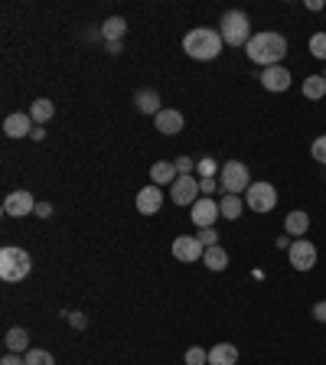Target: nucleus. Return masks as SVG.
Returning a JSON list of instances; mask_svg holds the SVG:
<instances>
[{"mask_svg": "<svg viewBox=\"0 0 326 365\" xmlns=\"http://www.w3.org/2000/svg\"><path fill=\"white\" fill-rule=\"evenodd\" d=\"M30 271H33L30 251H23L17 245L0 248V278L7 280V284H20L23 278H30Z\"/></svg>", "mask_w": 326, "mask_h": 365, "instance_id": "3", "label": "nucleus"}, {"mask_svg": "<svg viewBox=\"0 0 326 365\" xmlns=\"http://www.w3.org/2000/svg\"><path fill=\"white\" fill-rule=\"evenodd\" d=\"M53 114H55V105L49 101V98H36V101L30 105V118L36 121L40 128H43V124H46L49 118H53Z\"/></svg>", "mask_w": 326, "mask_h": 365, "instance_id": "24", "label": "nucleus"}, {"mask_svg": "<svg viewBox=\"0 0 326 365\" xmlns=\"http://www.w3.org/2000/svg\"><path fill=\"white\" fill-rule=\"evenodd\" d=\"M261 85H264V92H287L291 88V72L284 65L261 69Z\"/></svg>", "mask_w": 326, "mask_h": 365, "instance_id": "12", "label": "nucleus"}, {"mask_svg": "<svg viewBox=\"0 0 326 365\" xmlns=\"http://www.w3.org/2000/svg\"><path fill=\"white\" fill-rule=\"evenodd\" d=\"M310 53L326 62V33H314V36H310Z\"/></svg>", "mask_w": 326, "mask_h": 365, "instance_id": "29", "label": "nucleus"}, {"mask_svg": "<svg viewBox=\"0 0 326 365\" xmlns=\"http://www.w3.org/2000/svg\"><path fill=\"white\" fill-rule=\"evenodd\" d=\"M151 180L157 182V186H163V182H176V180H180V173H176V163L157 160V163L151 167Z\"/></svg>", "mask_w": 326, "mask_h": 365, "instance_id": "21", "label": "nucleus"}, {"mask_svg": "<svg viewBox=\"0 0 326 365\" xmlns=\"http://www.w3.org/2000/svg\"><path fill=\"white\" fill-rule=\"evenodd\" d=\"M189 219H193L196 228H212V226H216V219H222V212H218V203H216V199H209V196L196 199L193 209H189Z\"/></svg>", "mask_w": 326, "mask_h": 365, "instance_id": "8", "label": "nucleus"}, {"mask_svg": "<svg viewBox=\"0 0 326 365\" xmlns=\"http://www.w3.org/2000/svg\"><path fill=\"white\" fill-rule=\"evenodd\" d=\"M218 189V180H199V193L203 196H212Z\"/></svg>", "mask_w": 326, "mask_h": 365, "instance_id": "33", "label": "nucleus"}, {"mask_svg": "<svg viewBox=\"0 0 326 365\" xmlns=\"http://www.w3.org/2000/svg\"><path fill=\"white\" fill-rule=\"evenodd\" d=\"M33 124H36V121L30 118V111H17V114H7V121H3V134H7V137H30Z\"/></svg>", "mask_w": 326, "mask_h": 365, "instance_id": "13", "label": "nucleus"}, {"mask_svg": "<svg viewBox=\"0 0 326 365\" xmlns=\"http://www.w3.org/2000/svg\"><path fill=\"white\" fill-rule=\"evenodd\" d=\"M239 362V349L232 343H218L209 349V365H235Z\"/></svg>", "mask_w": 326, "mask_h": 365, "instance_id": "20", "label": "nucleus"}, {"mask_svg": "<svg viewBox=\"0 0 326 365\" xmlns=\"http://www.w3.org/2000/svg\"><path fill=\"white\" fill-rule=\"evenodd\" d=\"M193 170H196L193 157H176V173H180V176H193Z\"/></svg>", "mask_w": 326, "mask_h": 365, "instance_id": "32", "label": "nucleus"}, {"mask_svg": "<svg viewBox=\"0 0 326 365\" xmlns=\"http://www.w3.org/2000/svg\"><path fill=\"white\" fill-rule=\"evenodd\" d=\"M134 105H137L141 114H153V118L163 111V108H160V95H157L153 88H141V92L134 95Z\"/></svg>", "mask_w": 326, "mask_h": 365, "instance_id": "18", "label": "nucleus"}, {"mask_svg": "<svg viewBox=\"0 0 326 365\" xmlns=\"http://www.w3.org/2000/svg\"><path fill=\"white\" fill-rule=\"evenodd\" d=\"M310 153H314V160H316V163H323V167H326V134H323V137H316V140H314Z\"/></svg>", "mask_w": 326, "mask_h": 365, "instance_id": "31", "label": "nucleus"}, {"mask_svg": "<svg viewBox=\"0 0 326 365\" xmlns=\"http://www.w3.org/2000/svg\"><path fill=\"white\" fill-rule=\"evenodd\" d=\"M101 40H105V43H121V40H124V33H128V20H124V17H108V20L101 23Z\"/></svg>", "mask_w": 326, "mask_h": 365, "instance_id": "17", "label": "nucleus"}, {"mask_svg": "<svg viewBox=\"0 0 326 365\" xmlns=\"http://www.w3.org/2000/svg\"><path fill=\"white\" fill-rule=\"evenodd\" d=\"M284 232L293 238H304L307 232H310V215H307L304 209H293V212L284 219Z\"/></svg>", "mask_w": 326, "mask_h": 365, "instance_id": "16", "label": "nucleus"}, {"mask_svg": "<svg viewBox=\"0 0 326 365\" xmlns=\"http://www.w3.org/2000/svg\"><path fill=\"white\" fill-rule=\"evenodd\" d=\"M203 264H206L209 271H225V268H228V251H225L222 245L206 248V255H203Z\"/></svg>", "mask_w": 326, "mask_h": 365, "instance_id": "23", "label": "nucleus"}, {"mask_svg": "<svg viewBox=\"0 0 326 365\" xmlns=\"http://www.w3.org/2000/svg\"><path fill=\"white\" fill-rule=\"evenodd\" d=\"M3 343H7V353H17V355L30 353V333H26L23 326H13V330H7Z\"/></svg>", "mask_w": 326, "mask_h": 365, "instance_id": "19", "label": "nucleus"}, {"mask_svg": "<svg viewBox=\"0 0 326 365\" xmlns=\"http://www.w3.org/2000/svg\"><path fill=\"white\" fill-rule=\"evenodd\" d=\"M314 316H316V323H326V300H320L314 307Z\"/></svg>", "mask_w": 326, "mask_h": 365, "instance_id": "36", "label": "nucleus"}, {"mask_svg": "<svg viewBox=\"0 0 326 365\" xmlns=\"http://www.w3.org/2000/svg\"><path fill=\"white\" fill-rule=\"evenodd\" d=\"M222 43L225 46H248V40H251V20L245 17L241 10H228L225 17H222Z\"/></svg>", "mask_w": 326, "mask_h": 365, "instance_id": "5", "label": "nucleus"}, {"mask_svg": "<svg viewBox=\"0 0 326 365\" xmlns=\"http://www.w3.org/2000/svg\"><path fill=\"white\" fill-rule=\"evenodd\" d=\"M36 215H40V219H49V215H53V205H49V203H36Z\"/></svg>", "mask_w": 326, "mask_h": 365, "instance_id": "37", "label": "nucleus"}, {"mask_svg": "<svg viewBox=\"0 0 326 365\" xmlns=\"http://www.w3.org/2000/svg\"><path fill=\"white\" fill-rule=\"evenodd\" d=\"M23 362L26 365H55L53 353H46V349H30V353L23 355Z\"/></svg>", "mask_w": 326, "mask_h": 365, "instance_id": "27", "label": "nucleus"}, {"mask_svg": "<svg viewBox=\"0 0 326 365\" xmlns=\"http://www.w3.org/2000/svg\"><path fill=\"white\" fill-rule=\"evenodd\" d=\"M199 241H203V248H212V245H218V232H216V226L212 228H199Z\"/></svg>", "mask_w": 326, "mask_h": 365, "instance_id": "30", "label": "nucleus"}, {"mask_svg": "<svg viewBox=\"0 0 326 365\" xmlns=\"http://www.w3.org/2000/svg\"><path fill=\"white\" fill-rule=\"evenodd\" d=\"M160 205H163V189L157 186V182L144 186L141 193H137V212L153 215V212H160Z\"/></svg>", "mask_w": 326, "mask_h": 365, "instance_id": "14", "label": "nucleus"}, {"mask_svg": "<svg viewBox=\"0 0 326 365\" xmlns=\"http://www.w3.org/2000/svg\"><path fill=\"white\" fill-rule=\"evenodd\" d=\"M3 212L10 215V219H23V215H33L36 212V199H33L26 189H17L3 199Z\"/></svg>", "mask_w": 326, "mask_h": 365, "instance_id": "10", "label": "nucleus"}, {"mask_svg": "<svg viewBox=\"0 0 326 365\" xmlns=\"http://www.w3.org/2000/svg\"><path fill=\"white\" fill-rule=\"evenodd\" d=\"M203 255H206V248H203V241L196 235H176L173 241V258L183 261V264H193V261H203Z\"/></svg>", "mask_w": 326, "mask_h": 365, "instance_id": "9", "label": "nucleus"}, {"mask_svg": "<svg viewBox=\"0 0 326 365\" xmlns=\"http://www.w3.org/2000/svg\"><path fill=\"white\" fill-rule=\"evenodd\" d=\"M170 196H173L176 205H193L196 199H199V180H196V176H180V180L173 182Z\"/></svg>", "mask_w": 326, "mask_h": 365, "instance_id": "11", "label": "nucleus"}, {"mask_svg": "<svg viewBox=\"0 0 326 365\" xmlns=\"http://www.w3.org/2000/svg\"><path fill=\"white\" fill-rule=\"evenodd\" d=\"M291 268L293 271H314L316 268V245L307 241V238H293L291 245Z\"/></svg>", "mask_w": 326, "mask_h": 365, "instance_id": "7", "label": "nucleus"}, {"mask_svg": "<svg viewBox=\"0 0 326 365\" xmlns=\"http://www.w3.org/2000/svg\"><path fill=\"white\" fill-rule=\"evenodd\" d=\"M245 53L255 65L261 69H271V65H281V59L287 56V40H284L281 33H271V30H261L255 33L245 46Z\"/></svg>", "mask_w": 326, "mask_h": 365, "instance_id": "1", "label": "nucleus"}, {"mask_svg": "<svg viewBox=\"0 0 326 365\" xmlns=\"http://www.w3.org/2000/svg\"><path fill=\"white\" fill-rule=\"evenodd\" d=\"M105 49H108L111 56H118L121 53V43H105Z\"/></svg>", "mask_w": 326, "mask_h": 365, "instance_id": "40", "label": "nucleus"}, {"mask_svg": "<svg viewBox=\"0 0 326 365\" xmlns=\"http://www.w3.org/2000/svg\"><path fill=\"white\" fill-rule=\"evenodd\" d=\"M222 33L218 30H209V26H196L183 36V53L196 62H212L218 53H222Z\"/></svg>", "mask_w": 326, "mask_h": 365, "instance_id": "2", "label": "nucleus"}, {"mask_svg": "<svg viewBox=\"0 0 326 365\" xmlns=\"http://www.w3.org/2000/svg\"><path fill=\"white\" fill-rule=\"evenodd\" d=\"M186 365H209V353L203 346H193V349H186Z\"/></svg>", "mask_w": 326, "mask_h": 365, "instance_id": "28", "label": "nucleus"}, {"mask_svg": "<svg viewBox=\"0 0 326 365\" xmlns=\"http://www.w3.org/2000/svg\"><path fill=\"white\" fill-rule=\"evenodd\" d=\"M218 170H222V167H218L212 157H203V160L196 163V173H199V180H216Z\"/></svg>", "mask_w": 326, "mask_h": 365, "instance_id": "26", "label": "nucleus"}, {"mask_svg": "<svg viewBox=\"0 0 326 365\" xmlns=\"http://www.w3.org/2000/svg\"><path fill=\"white\" fill-rule=\"evenodd\" d=\"M248 186H251V173L241 160H228L225 167L218 170V189H222L225 196L248 193Z\"/></svg>", "mask_w": 326, "mask_h": 365, "instance_id": "4", "label": "nucleus"}, {"mask_svg": "<svg viewBox=\"0 0 326 365\" xmlns=\"http://www.w3.org/2000/svg\"><path fill=\"white\" fill-rule=\"evenodd\" d=\"M323 78H326V72H323Z\"/></svg>", "mask_w": 326, "mask_h": 365, "instance_id": "41", "label": "nucleus"}, {"mask_svg": "<svg viewBox=\"0 0 326 365\" xmlns=\"http://www.w3.org/2000/svg\"><path fill=\"white\" fill-rule=\"evenodd\" d=\"M218 212H222V219L235 222V219H241V212H245V199H241V196H222Z\"/></svg>", "mask_w": 326, "mask_h": 365, "instance_id": "22", "label": "nucleus"}, {"mask_svg": "<svg viewBox=\"0 0 326 365\" xmlns=\"http://www.w3.org/2000/svg\"><path fill=\"white\" fill-rule=\"evenodd\" d=\"M153 124H157V130H160V134H166V137H170V134H180V130H183V114H180L176 108H163L160 114L153 118Z\"/></svg>", "mask_w": 326, "mask_h": 365, "instance_id": "15", "label": "nucleus"}, {"mask_svg": "<svg viewBox=\"0 0 326 365\" xmlns=\"http://www.w3.org/2000/svg\"><path fill=\"white\" fill-rule=\"evenodd\" d=\"M245 205L255 209V212L268 215L277 205V189H274V182H251L248 193H245Z\"/></svg>", "mask_w": 326, "mask_h": 365, "instance_id": "6", "label": "nucleus"}, {"mask_svg": "<svg viewBox=\"0 0 326 365\" xmlns=\"http://www.w3.org/2000/svg\"><path fill=\"white\" fill-rule=\"evenodd\" d=\"M291 245H293V238L287 235V232H284V235L277 238V248H284V251H291Z\"/></svg>", "mask_w": 326, "mask_h": 365, "instance_id": "38", "label": "nucleus"}, {"mask_svg": "<svg viewBox=\"0 0 326 365\" xmlns=\"http://www.w3.org/2000/svg\"><path fill=\"white\" fill-rule=\"evenodd\" d=\"M0 365H26V362H23V359H20L17 353H7L3 359H0Z\"/></svg>", "mask_w": 326, "mask_h": 365, "instance_id": "34", "label": "nucleus"}, {"mask_svg": "<svg viewBox=\"0 0 326 365\" xmlns=\"http://www.w3.org/2000/svg\"><path fill=\"white\" fill-rule=\"evenodd\" d=\"M326 95V78L323 76H307L304 78V98L310 101H320Z\"/></svg>", "mask_w": 326, "mask_h": 365, "instance_id": "25", "label": "nucleus"}, {"mask_svg": "<svg viewBox=\"0 0 326 365\" xmlns=\"http://www.w3.org/2000/svg\"><path fill=\"white\" fill-rule=\"evenodd\" d=\"M307 10H323V0H307Z\"/></svg>", "mask_w": 326, "mask_h": 365, "instance_id": "39", "label": "nucleus"}, {"mask_svg": "<svg viewBox=\"0 0 326 365\" xmlns=\"http://www.w3.org/2000/svg\"><path fill=\"white\" fill-rule=\"evenodd\" d=\"M69 323H72V326H76V330H85V316H82V313H69Z\"/></svg>", "mask_w": 326, "mask_h": 365, "instance_id": "35", "label": "nucleus"}]
</instances>
